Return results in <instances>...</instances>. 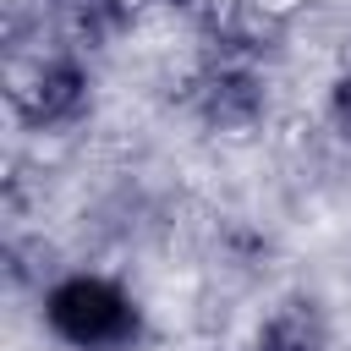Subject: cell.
<instances>
[{"mask_svg":"<svg viewBox=\"0 0 351 351\" xmlns=\"http://www.w3.org/2000/svg\"><path fill=\"white\" fill-rule=\"evenodd\" d=\"M313 346H318V313H313V302L280 307L263 324V335H258V351H313Z\"/></svg>","mask_w":351,"mask_h":351,"instance_id":"3957f363","label":"cell"},{"mask_svg":"<svg viewBox=\"0 0 351 351\" xmlns=\"http://www.w3.org/2000/svg\"><path fill=\"white\" fill-rule=\"evenodd\" d=\"M49 324H55L71 346H115V340L132 329V313H126V302H121L110 285H99V280H71V285L55 291Z\"/></svg>","mask_w":351,"mask_h":351,"instance_id":"6da1fadb","label":"cell"},{"mask_svg":"<svg viewBox=\"0 0 351 351\" xmlns=\"http://www.w3.org/2000/svg\"><path fill=\"white\" fill-rule=\"evenodd\" d=\"M77 104H82V77L71 66H44L33 93H27V115L33 121H66Z\"/></svg>","mask_w":351,"mask_h":351,"instance_id":"7a4b0ae2","label":"cell"}]
</instances>
